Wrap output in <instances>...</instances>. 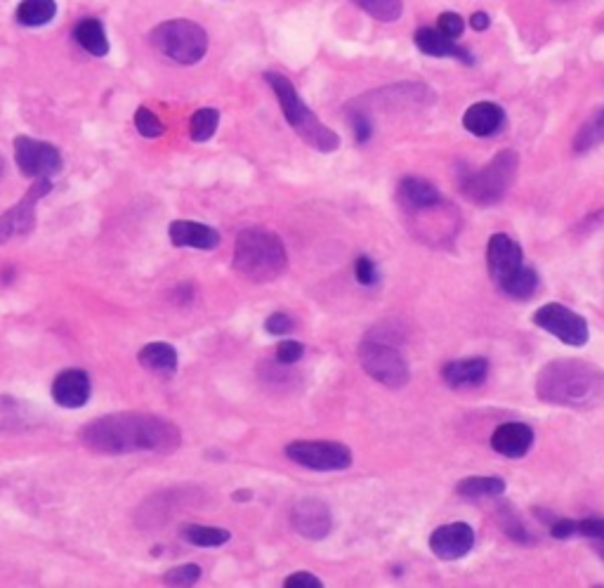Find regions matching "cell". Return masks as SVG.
I'll list each match as a JSON object with an SVG mask.
<instances>
[{
	"label": "cell",
	"instance_id": "cell-12",
	"mask_svg": "<svg viewBox=\"0 0 604 588\" xmlns=\"http://www.w3.org/2000/svg\"><path fill=\"white\" fill-rule=\"evenodd\" d=\"M475 546V529L468 522H449L430 534V551L439 560H461Z\"/></svg>",
	"mask_w": 604,
	"mask_h": 588
},
{
	"label": "cell",
	"instance_id": "cell-17",
	"mask_svg": "<svg viewBox=\"0 0 604 588\" xmlns=\"http://www.w3.org/2000/svg\"><path fill=\"white\" fill-rule=\"evenodd\" d=\"M531 444H534V430H531L527 423L520 421L501 423V426L494 430V435H491V447H494V452L508 456V459H522V456H527Z\"/></svg>",
	"mask_w": 604,
	"mask_h": 588
},
{
	"label": "cell",
	"instance_id": "cell-21",
	"mask_svg": "<svg viewBox=\"0 0 604 588\" xmlns=\"http://www.w3.org/2000/svg\"><path fill=\"white\" fill-rule=\"evenodd\" d=\"M399 199L411 211H432L444 204L442 192L432 182L416 178V175H409L399 182Z\"/></svg>",
	"mask_w": 604,
	"mask_h": 588
},
{
	"label": "cell",
	"instance_id": "cell-45",
	"mask_svg": "<svg viewBox=\"0 0 604 588\" xmlns=\"http://www.w3.org/2000/svg\"><path fill=\"white\" fill-rule=\"evenodd\" d=\"M0 175H3V159H0Z\"/></svg>",
	"mask_w": 604,
	"mask_h": 588
},
{
	"label": "cell",
	"instance_id": "cell-1",
	"mask_svg": "<svg viewBox=\"0 0 604 588\" xmlns=\"http://www.w3.org/2000/svg\"><path fill=\"white\" fill-rule=\"evenodd\" d=\"M81 442L97 454H170L182 444L180 428L156 414H107L81 430Z\"/></svg>",
	"mask_w": 604,
	"mask_h": 588
},
{
	"label": "cell",
	"instance_id": "cell-9",
	"mask_svg": "<svg viewBox=\"0 0 604 588\" xmlns=\"http://www.w3.org/2000/svg\"><path fill=\"white\" fill-rule=\"evenodd\" d=\"M15 163L26 178H48L52 180L55 175L62 173V154L55 145L43 140H34L29 135L15 137Z\"/></svg>",
	"mask_w": 604,
	"mask_h": 588
},
{
	"label": "cell",
	"instance_id": "cell-26",
	"mask_svg": "<svg viewBox=\"0 0 604 588\" xmlns=\"http://www.w3.org/2000/svg\"><path fill=\"white\" fill-rule=\"evenodd\" d=\"M498 289H501L505 296L515 298V300H527L534 296L538 289V274L534 267L522 265L520 270L512 272L505 282L498 284Z\"/></svg>",
	"mask_w": 604,
	"mask_h": 588
},
{
	"label": "cell",
	"instance_id": "cell-34",
	"mask_svg": "<svg viewBox=\"0 0 604 588\" xmlns=\"http://www.w3.org/2000/svg\"><path fill=\"white\" fill-rule=\"evenodd\" d=\"M354 277L361 286H376L380 282V272L369 256H359L354 263Z\"/></svg>",
	"mask_w": 604,
	"mask_h": 588
},
{
	"label": "cell",
	"instance_id": "cell-43",
	"mask_svg": "<svg viewBox=\"0 0 604 588\" xmlns=\"http://www.w3.org/2000/svg\"><path fill=\"white\" fill-rule=\"evenodd\" d=\"M586 225H588V227H595V230H597V227H604V208H602L600 213L590 215V218L586 220Z\"/></svg>",
	"mask_w": 604,
	"mask_h": 588
},
{
	"label": "cell",
	"instance_id": "cell-19",
	"mask_svg": "<svg viewBox=\"0 0 604 588\" xmlns=\"http://www.w3.org/2000/svg\"><path fill=\"white\" fill-rule=\"evenodd\" d=\"M413 43L416 48L423 52V55L430 57H453V60L465 62V64H475L472 55L465 48H461L456 41L446 38L439 29H430V26H423V29L416 31L413 36Z\"/></svg>",
	"mask_w": 604,
	"mask_h": 588
},
{
	"label": "cell",
	"instance_id": "cell-40",
	"mask_svg": "<svg viewBox=\"0 0 604 588\" xmlns=\"http://www.w3.org/2000/svg\"><path fill=\"white\" fill-rule=\"evenodd\" d=\"M579 534L593 541H604V518H586L579 522Z\"/></svg>",
	"mask_w": 604,
	"mask_h": 588
},
{
	"label": "cell",
	"instance_id": "cell-37",
	"mask_svg": "<svg viewBox=\"0 0 604 588\" xmlns=\"http://www.w3.org/2000/svg\"><path fill=\"white\" fill-rule=\"evenodd\" d=\"M302 355H305V345L298 341H284L279 343L277 348V362L284 364V367H291V364L300 362Z\"/></svg>",
	"mask_w": 604,
	"mask_h": 588
},
{
	"label": "cell",
	"instance_id": "cell-11",
	"mask_svg": "<svg viewBox=\"0 0 604 588\" xmlns=\"http://www.w3.org/2000/svg\"><path fill=\"white\" fill-rule=\"evenodd\" d=\"M52 192V182L48 178L36 180L24 199L10 208L8 213L0 215V244H8L10 239L24 237L34 232L36 227V206L45 194Z\"/></svg>",
	"mask_w": 604,
	"mask_h": 588
},
{
	"label": "cell",
	"instance_id": "cell-2",
	"mask_svg": "<svg viewBox=\"0 0 604 588\" xmlns=\"http://www.w3.org/2000/svg\"><path fill=\"white\" fill-rule=\"evenodd\" d=\"M536 395L555 407H595L604 400V371L583 359H555L538 374Z\"/></svg>",
	"mask_w": 604,
	"mask_h": 588
},
{
	"label": "cell",
	"instance_id": "cell-6",
	"mask_svg": "<svg viewBox=\"0 0 604 588\" xmlns=\"http://www.w3.org/2000/svg\"><path fill=\"white\" fill-rule=\"evenodd\" d=\"M149 41L163 57L177 64H196L208 52V34L192 19H168L149 34Z\"/></svg>",
	"mask_w": 604,
	"mask_h": 588
},
{
	"label": "cell",
	"instance_id": "cell-23",
	"mask_svg": "<svg viewBox=\"0 0 604 588\" xmlns=\"http://www.w3.org/2000/svg\"><path fill=\"white\" fill-rule=\"evenodd\" d=\"M137 362H140L142 369L151 371V374L173 376L177 369V350L173 348V345L161 343V341L149 343L140 350Z\"/></svg>",
	"mask_w": 604,
	"mask_h": 588
},
{
	"label": "cell",
	"instance_id": "cell-32",
	"mask_svg": "<svg viewBox=\"0 0 604 588\" xmlns=\"http://www.w3.org/2000/svg\"><path fill=\"white\" fill-rule=\"evenodd\" d=\"M135 128L137 133L142 137H147V140H154V137H161L166 133V126H163L159 116L154 114V111L147 107H140L135 111Z\"/></svg>",
	"mask_w": 604,
	"mask_h": 588
},
{
	"label": "cell",
	"instance_id": "cell-42",
	"mask_svg": "<svg viewBox=\"0 0 604 588\" xmlns=\"http://www.w3.org/2000/svg\"><path fill=\"white\" fill-rule=\"evenodd\" d=\"M489 24H491V19H489L487 12H475V15L470 17V26L475 31H487Z\"/></svg>",
	"mask_w": 604,
	"mask_h": 588
},
{
	"label": "cell",
	"instance_id": "cell-3",
	"mask_svg": "<svg viewBox=\"0 0 604 588\" xmlns=\"http://www.w3.org/2000/svg\"><path fill=\"white\" fill-rule=\"evenodd\" d=\"M288 267V253L277 232L265 227L241 230L234 241V270L251 282L265 284L279 279Z\"/></svg>",
	"mask_w": 604,
	"mask_h": 588
},
{
	"label": "cell",
	"instance_id": "cell-31",
	"mask_svg": "<svg viewBox=\"0 0 604 588\" xmlns=\"http://www.w3.org/2000/svg\"><path fill=\"white\" fill-rule=\"evenodd\" d=\"M602 142H604V109L597 111L593 119L581 128V133L576 135L574 140V149L576 152H588L590 147L602 145Z\"/></svg>",
	"mask_w": 604,
	"mask_h": 588
},
{
	"label": "cell",
	"instance_id": "cell-4",
	"mask_svg": "<svg viewBox=\"0 0 604 588\" xmlns=\"http://www.w3.org/2000/svg\"><path fill=\"white\" fill-rule=\"evenodd\" d=\"M265 81L269 83V88L274 90L277 95L279 107L284 111L288 126H291L295 133H298L307 145L317 149L321 154H331L340 147V137L338 133H333L331 128H326L324 123L317 119V114L302 102V97L295 86L284 74H274V71H267Z\"/></svg>",
	"mask_w": 604,
	"mask_h": 588
},
{
	"label": "cell",
	"instance_id": "cell-38",
	"mask_svg": "<svg viewBox=\"0 0 604 588\" xmlns=\"http://www.w3.org/2000/svg\"><path fill=\"white\" fill-rule=\"evenodd\" d=\"M293 319L286 312H274L265 319V331L272 333V336H286V333L293 331Z\"/></svg>",
	"mask_w": 604,
	"mask_h": 588
},
{
	"label": "cell",
	"instance_id": "cell-22",
	"mask_svg": "<svg viewBox=\"0 0 604 588\" xmlns=\"http://www.w3.org/2000/svg\"><path fill=\"white\" fill-rule=\"evenodd\" d=\"M38 426V414L29 402L17 397H0V430H29Z\"/></svg>",
	"mask_w": 604,
	"mask_h": 588
},
{
	"label": "cell",
	"instance_id": "cell-15",
	"mask_svg": "<svg viewBox=\"0 0 604 588\" xmlns=\"http://www.w3.org/2000/svg\"><path fill=\"white\" fill-rule=\"evenodd\" d=\"M93 395V383L83 369L62 371L52 383V400L64 409H81Z\"/></svg>",
	"mask_w": 604,
	"mask_h": 588
},
{
	"label": "cell",
	"instance_id": "cell-25",
	"mask_svg": "<svg viewBox=\"0 0 604 588\" xmlns=\"http://www.w3.org/2000/svg\"><path fill=\"white\" fill-rule=\"evenodd\" d=\"M15 17L22 26L36 29V26L50 24L57 17V3L55 0H22L17 5Z\"/></svg>",
	"mask_w": 604,
	"mask_h": 588
},
{
	"label": "cell",
	"instance_id": "cell-10",
	"mask_svg": "<svg viewBox=\"0 0 604 588\" xmlns=\"http://www.w3.org/2000/svg\"><path fill=\"white\" fill-rule=\"evenodd\" d=\"M534 324L538 329L548 331L550 336H555L564 345H571V348H583L590 338L586 319L576 315L574 310H569L562 303H546L543 307H538Z\"/></svg>",
	"mask_w": 604,
	"mask_h": 588
},
{
	"label": "cell",
	"instance_id": "cell-20",
	"mask_svg": "<svg viewBox=\"0 0 604 588\" xmlns=\"http://www.w3.org/2000/svg\"><path fill=\"white\" fill-rule=\"evenodd\" d=\"M463 126L477 137H491L505 126V111L496 102H475L463 114Z\"/></svg>",
	"mask_w": 604,
	"mask_h": 588
},
{
	"label": "cell",
	"instance_id": "cell-13",
	"mask_svg": "<svg viewBox=\"0 0 604 588\" xmlns=\"http://www.w3.org/2000/svg\"><path fill=\"white\" fill-rule=\"evenodd\" d=\"M291 525L300 537L310 541H321L328 537L333 527L331 508L319 499H302L295 503L291 513Z\"/></svg>",
	"mask_w": 604,
	"mask_h": 588
},
{
	"label": "cell",
	"instance_id": "cell-39",
	"mask_svg": "<svg viewBox=\"0 0 604 588\" xmlns=\"http://www.w3.org/2000/svg\"><path fill=\"white\" fill-rule=\"evenodd\" d=\"M286 588H324V581H321L317 574L312 572H295L284 581Z\"/></svg>",
	"mask_w": 604,
	"mask_h": 588
},
{
	"label": "cell",
	"instance_id": "cell-28",
	"mask_svg": "<svg viewBox=\"0 0 604 588\" xmlns=\"http://www.w3.org/2000/svg\"><path fill=\"white\" fill-rule=\"evenodd\" d=\"M456 492L468 499H482V496H501L505 492L503 478H465L456 485Z\"/></svg>",
	"mask_w": 604,
	"mask_h": 588
},
{
	"label": "cell",
	"instance_id": "cell-24",
	"mask_svg": "<svg viewBox=\"0 0 604 588\" xmlns=\"http://www.w3.org/2000/svg\"><path fill=\"white\" fill-rule=\"evenodd\" d=\"M74 38L81 48L93 57H104L109 55V41H107V31L100 19L95 17H85L74 26Z\"/></svg>",
	"mask_w": 604,
	"mask_h": 588
},
{
	"label": "cell",
	"instance_id": "cell-7",
	"mask_svg": "<svg viewBox=\"0 0 604 588\" xmlns=\"http://www.w3.org/2000/svg\"><path fill=\"white\" fill-rule=\"evenodd\" d=\"M359 359L366 374L373 381L387 385V388H402V385L411 381L409 364H406L402 352L392 343L380 341L373 333L366 336V341L359 345Z\"/></svg>",
	"mask_w": 604,
	"mask_h": 588
},
{
	"label": "cell",
	"instance_id": "cell-8",
	"mask_svg": "<svg viewBox=\"0 0 604 588\" xmlns=\"http://www.w3.org/2000/svg\"><path fill=\"white\" fill-rule=\"evenodd\" d=\"M286 456L298 466L317 473H333L352 466V452L340 442L326 440H295L286 444Z\"/></svg>",
	"mask_w": 604,
	"mask_h": 588
},
{
	"label": "cell",
	"instance_id": "cell-44",
	"mask_svg": "<svg viewBox=\"0 0 604 588\" xmlns=\"http://www.w3.org/2000/svg\"><path fill=\"white\" fill-rule=\"evenodd\" d=\"M232 499H234V501H241V503H244V499H246V501L251 499V492H234Z\"/></svg>",
	"mask_w": 604,
	"mask_h": 588
},
{
	"label": "cell",
	"instance_id": "cell-30",
	"mask_svg": "<svg viewBox=\"0 0 604 588\" xmlns=\"http://www.w3.org/2000/svg\"><path fill=\"white\" fill-rule=\"evenodd\" d=\"M352 3H357L361 10L369 12L373 19H378L383 24L397 22L404 12L402 0H352Z\"/></svg>",
	"mask_w": 604,
	"mask_h": 588
},
{
	"label": "cell",
	"instance_id": "cell-27",
	"mask_svg": "<svg viewBox=\"0 0 604 588\" xmlns=\"http://www.w3.org/2000/svg\"><path fill=\"white\" fill-rule=\"evenodd\" d=\"M180 537L187 541V544L199 546V548H218L225 546L232 534L229 529L222 527H206V525H185L180 529Z\"/></svg>",
	"mask_w": 604,
	"mask_h": 588
},
{
	"label": "cell",
	"instance_id": "cell-16",
	"mask_svg": "<svg viewBox=\"0 0 604 588\" xmlns=\"http://www.w3.org/2000/svg\"><path fill=\"white\" fill-rule=\"evenodd\" d=\"M168 239L177 248H199V251H213L220 246V232L215 227L192 220L170 222Z\"/></svg>",
	"mask_w": 604,
	"mask_h": 588
},
{
	"label": "cell",
	"instance_id": "cell-41",
	"mask_svg": "<svg viewBox=\"0 0 604 588\" xmlns=\"http://www.w3.org/2000/svg\"><path fill=\"white\" fill-rule=\"evenodd\" d=\"M576 532H579V522H574L569 518L553 520V525H550V534H553V539H569V537H574Z\"/></svg>",
	"mask_w": 604,
	"mask_h": 588
},
{
	"label": "cell",
	"instance_id": "cell-33",
	"mask_svg": "<svg viewBox=\"0 0 604 588\" xmlns=\"http://www.w3.org/2000/svg\"><path fill=\"white\" fill-rule=\"evenodd\" d=\"M201 567L199 565H180L173 567V570H168L163 574V581H166L168 586H194L196 581L201 579Z\"/></svg>",
	"mask_w": 604,
	"mask_h": 588
},
{
	"label": "cell",
	"instance_id": "cell-35",
	"mask_svg": "<svg viewBox=\"0 0 604 588\" xmlns=\"http://www.w3.org/2000/svg\"><path fill=\"white\" fill-rule=\"evenodd\" d=\"M437 29L442 31L446 38H451V41H456V38L463 36L465 22L461 15H456V12H442L437 19Z\"/></svg>",
	"mask_w": 604,
	"mask_h": 588
},
{
	"label": "cell",
	"instance_id": "cell-36",
	"mask_svg": "<svg viewBox=\"0 0 604 588\" xmlns=\"http://www.w3.org/2000/svg\"><path fill=\"white\" fill-rule=\"evenodd\" d=\"M350 121H352V130H354V137H357V142H369L371 135H373V123H371V116L366 114V111H357L354 109L350 114Z\"/></svg>",
	"mask_w": 604,
	"mask_h": 588
},
{
	"label": "cell",
	"instance_id": "cell-29",
	"mask_svg": "<svg viewBox=\"0 0 604 588\" xmlns=\"http://www.w3.org/2000/svg\"><path fill=\"white\" fill-rule=\"evenodd\" d=\"M220 126V111L218 109H199L194 111L192 121H189V137L194 142H208Z\"/></svg>",
	"mask_w": 604,
	"mask_h": 588
},
{
	"label": "cell",
	"instance_id": "cell-18",
	"mask_svg": "<svg viewBox=\"0 0 604 588\" xmlns=\"http://www.w3.org/2000/svg\"><path fill=\"white\" fill-rule=\"evenodd\" d=\"M489 359L484 357H465L453 359L442 369V378L449 388H477L487 381Z\"/></svg>",
	"mask_w": 604,
	"mask_h": 588
},
{
	"label": "cell",
	"instance_id": "cell-14",
	"mask_svg": "<svg viewBox=\"0 0 604 588\" xmlns=\"http://www.w3.org/2000/svg\"><path fill=\"white\" fill-rule=\"evenodd\" d=\"M487 265L496 284L505 282L512 272H517L524 265L522 246L508 234H494L487 246Z\"/></svg>",
	"mask_w": 604,
	"mask_h": 588
},
{
	"label": "cell",
	"instance_id": "cell-5",
	"mask_svg": "<svg viewBox=\"0 0 604 588\" xmlns=\"http://www.w3.org/2000/svg\"><path fill=\"white\" fill-rule=\"evenodd\" d=\"M520 156L512 149L496 154L487 166L479 171H468L461 175V192L468 201L477 206H494L505 199L512 182L517 178Z\"/></svg>",
	"mask_w": 604,
	"mask_h": 588
}]
</instances>
